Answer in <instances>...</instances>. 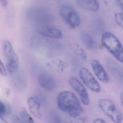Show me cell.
I'll use <instances>...</instances> for the list:
<instances>
[{"mask_svg": "<svg viewBox=\"0 0 123 123\" xmlns=\"http://www.w3.org/2000/svg\"><path fill=\"white\" fill-rule=\"evenodd\" d=\"M115 20L117 23L123 28V13H117L115 15Z\"/></svg>", "mask_w": 123, "mask_h": 123, "instance_id": "obj_20", "label": "cell"}, {"mask_svg": "<svg viewBox=\"0 0 123 123\" xmlns=\"http://www.w3.org/2000/svg\"><path fill=\"white\" fill-rule=\"evenodd\" d=\"M29 20L38 24H46L54 20V17L49 11L43 8L33 7L27 11Z\"/></svg>", "mask_w": 123, "mask_h": 123, "instance_id": "obj_5", "label": "cell"}, {"mask_svg": "<svg viewBox=\"0 0 123 123\" xmlns=\"http://www.w3.org/2000/svg\"><path fill=\"white\" fill-rule=\"evenodd\" d=\"M3 50L6 60L7 70L10 75H12L17 71L19 67L18 56L11 43L8 40H5L3 42Z\"/></svg>", "mask_w": 123, "mask_h": 123, "instance_id": "obj_4", "label": "cell"}, {"mask_svg": "<svg viewBox=\"0 0 123 123\" xmlns=\"http://www.w3.org/2000/svg\"><path fill=\"white\" fill-rule=\"evenodd\" d=\"M35 30L44 37L54 39H60L63 37V34L60 29L46 24H38L35 26Z\"/></svg>", "mask_w": 123, "mask_h": 123, "instance_id": "obj_8", "label": "cell"}, {"mask_svg": "<svg viewBox=\"0 0 123 123\" xmlns=\"http://www.w3.org/2000/svg\"><path fill=\"white\" fill-rule=\"evenodd\" d=\"M79 75L84 84L90 90L96 93L100 92V84L87 69L81 68L79 71Z\"/></svg>", "mask_w": 123, "mask_h": 123, "instance_id": "obj_7", "label": "cell"}, {"mask_svg": "<svg viewBox=\"0 0 123 123\" xmlns=\"http://www.w3.org/2000/svg\"><path fill=\"white\" fill-rule=\"evenodd\" d=\"M20 115L21 118L26 123H34L33 119L29 115L26 109L24 107L21 108L20 111Z\"/></svg>", "mask_w": 123, "mask_h": 123, "instance_id": "obj_18", "label": "cell"}, {"mask_svg": "<svg viewBox=\"0 0 123 123\" xmlns=\"http://www.w3.org/2000/svg\"><path fill=\"white\" fill-rule=\"evenodd\" d=\"M11 108L8 105L6 104L2 101H0V118L2 120H4L3 117L6 115L10 114Z\"/></svg>", "mask_w": 123, "mask_h": 123, "instance_id": "obj_19", "label": "cell"}, {"mask_svg": "<svg viewBox=\"0 0 123 123\" xmlns=\"http://www.w3.org/2000/svg\"><path fill=\"white\" fill-rule=\"evenodd\" d=\"M93 122L94 123H105L106 122V121L103 119L98 118L95 119Z\"/></svg>", "mask_w": 123, "mask_h": 123, "instance_id": "obj_23", "label": "cell"}, {"mask_svg": "<svg viewBox=\"0 0 123 123\" xmlns=\"http://www.w3.org/2000/svg\"><path fill=\"white\" fill-rule=\"evenodd\" d=\"M116 2L118 6L123 11V0H116Z\"/></svg>", "mask_w": 123, "mask_h": 123, "instance_id": "obj_24", "label": "cell"}, {"mask_svg": "<svg viewBox=\"0 0 123 123\" xmlns=\"http://www.w3.org/2000/svg\"><path fill=\"white\" fill-rule=\"evenodd\" d=\"M57 103L59 109L71 118L81 117L83 109L79 99L72 92L64 91L58 94Z\"/></svg>", "mask_w": 123, "mask_h": 123, "instance_id": "obj_1", "label": "cell"}, {"mask_svg": "<svg viewBox=\"0 0 123 123\" xmlns=\"http://www.w3.org/2000/svg\"><path fill=\"white\" fill-rule=\"evenodd\" d=\"M98 105L104 113L114 122H122V114L112 101L108 98H102L98 101Z\"/></svg>", "mask_w": 123, "mask_h": 123, "instance_id": "obj_6", "label": "cell"}, {"mask_svg": "<svg viewBox=\"0 0 123 123\" xmlns=\"http://www.w3.org/2000/svg\"><path fill=\"white\" fill-rule=\"evenodd\" d=\"M71 48L74 52L78 55L83 60L86 61L87 55L86 52L78 44H72L71 45Z\"/></svg>", "mask_w": 123, "mask_h": 123, "instance_id": "obj_17", "label": "cell"}, {"mask_svg": "<svg viewBox=\"0 0 123 123\" xmlns=\"http://www.w3.org/2000/svg\"><path fill=\"white\" fill-rule=\"evenodd\" d=\"M120 101H121V104L122 105L123 108V91L121 93L120 96Z\"/></svg>", "mask_w": 123, "mask_h": 123, "instance_id": "obj_26", "label": "cell"}, {"mask_svg": "<svg viewBox=\"0 0 123 123\" xmlns=\"http://www.w3.org/2000/svg\"><path fill=\"white\" fill-rule=\"evenodd\" d=\"M69 82L71 87L78 93L82 102L86 105H88L90 103L88 93L82 84L74 76L69 78Z\"/></svg>", "mask_w": 123, "mask_h": 123, "instance_id": "obj_9", "label": "cell"}, {"mask_svg": "<svg viewBox=\"0 0 123 123\" xmlns=\"http://www.w3.org/2000/svg\"><path fill=\"white\" fill-rule=\"evenodd\" d=\"M101 41L106 49L117 60L123 64V46L119 39L112 34L106 32L102 35Z\"/></svg>", "mask_w": 123, "mask_h": 123, "instance_id": "obj_2", "label": "cell"}, {"mask_svg": "<svg viewBox=\"0 0 123 123\" xmlns=\"http://www.w3.org/2000/svg\"><path fill=\"white\" fill-rule=\"evenodd\" d=\"M28 104L30 112L37 118L40 119L42 116L41 104L38 98L31 97L28 99Z\"/></svg>", "mask_w": 123, "mask_h": 123, "instance_id": "obj_13", "label": "cell"}, {"mask_svg": "<svg viewBox=\"0 0 123 123\" xmlns=\"http://www.w3.org/2000/svg\"><path fill=\"white\" fill-rule=\"evenodd\" d=\"M38 81L40 87L47 91H53L56 86L55 80L47 73H41L39 76Z\"/></svg>", "mask_w": 123, "mask_h": 123, "instance_id": "obj_11", "label": "cell"}, {"mask_svg": "<svg viewBox=\"0 0 123 123\" xmlns=\"http://www.w3.org/2000/svg\"><path fill=\"white\" fill-rule=\"evenodd\" d=\"M80 39L84 45L90 49H94L98 47V44L92 37L87 33L82 32L80 33Z\"/></svg>", "mask_w": 123, "mask_h": 123, "instance_id": "obj_16", "label": "cell"}, {"mask_svg": "<svg viewBox=\"0 0 123 123\" xmlns=\"http://www.w3.org/2000/svg\"></svg>", "mask_w": 123, "mask_h": 123, "instance_id": "obj_27", "label": "cell"}, {"mask_svg": "<svg viewBox=\"0 0 123 123\" xmlns=\"http://www.w3.org/2000/svg\"><path fill=\"white\" fill-rule=\"evenodd\" d=\"M80 7L86 10L97 12L99 10L100 6L97 0H75Z\"/></svg>", "mask_w": 123, "mask_h": 123, "instance_id": "obj_14", "label": "cell"}, {"mask_svg": "<svg viewBox=\"0 0 123 123\" xmlns=\"http://www.w3.org/2000/svg\"><path fill=\"white\" fill-rule=\"evenodd\" d=\"M0 2L3 7H7L8 4V0H0Z\"/></svg>", "mask_w": 123, "mask_h": 123, "instance_id": "obj_25", "label": "cell"}, {"mask_svg": "<svg viewBox=\"0 0 123 123\" xmlns=\"http://www.w3.org/2000/svg\"><path fill=\"white\" fill-rule=\"evenodd\" d=\"M108 70L117 80L123 85V67L116 61L108 59L106 62Z\"/></svg>", "mask_w": 123, "mask_h": 123, "instance_id": "obj_10", "label": "cell"}, {"mask_svg": "<svg viewBox=\"0 0 123 123\" xmlns=\"http://www.w3.org/2000/svg\"><path fill=\"white\" fill-rule=\"evenodd\" d=\"M47 65L49 68L58 72H62L68 67L67 62L61 59L53 60L47 63Z\"/></svg>", "mask_w": 123, "mask_h": 123, "instance_id": "obj_15", "label": "cell"}, {"mask_svg": "<svg viewBox=\"0 0 123 123\" xmlns=\"http://www.w3.org/2000/svg\"><path fill=\"white\" fill-rule=\"evenodd\" d=\"M0 74L2 76H6L7 75V72L1 60H0Z\"/></svg>", "mask_w": 123, "mask_h": 123, "instance_id": "obj_21", "label": "cell"}, {"mask_svg": "<svg viewBox=\"0 0 123 123\" xmlns=\"http://www.w3.org/2000/svg\"><path fill=\"white\" fill-rule=\"evenodd\" d=\"M59 13L64 22L71 29H74L80 25V15L71 5L67 3L62 4L60 6Z\"/></svg>", "mask_w": 123, "mask_h": 123, "instance_id": "obj_3", "label": "cell"}, {"mask_svg": "<svg viewBox=\"0 0 123 123\" xmlns=\"http://www.w3.org/2000/svg\"><path fill=\"white\" fill-rule=\"evenodd\" d=\"M12 120L13 123H25L21 118L16 115H15L13 116Z\"/></svg>", "mask_w": 123, "mask_h": 123, "instance_id": "obj_22", "label": "cell"}, {"mask_svg": "<svg viewBox=\"0 0 123 123\" xmlns=\"http://www.w3.org/2000/svg\"><path fill=\"white\" fill-rule=\"evenodd\" d=\"M91 66L95 75L100 81L104 83L109 82V76L103 65L98 60H93L91 62Z\"/></svg>", "mask_w": 123, "mask_h": 123, "instance_id": "obj_12", "label": "cell"}]
</instances>
